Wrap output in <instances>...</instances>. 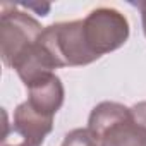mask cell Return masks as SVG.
Segmentation results:
<instances>
[{
  "mask_svg": "<svg viewBox=\"0 0 146 146\" xmlns=\"http://www.w3.org/2000/svg\"><path fill=\"white\" fill-rule=\"evenodd\" d=\"M88 129L100 146H146V131L132 110L117 102L98 103L90 113Z\"/></svg>",
  "mask_w": 146,
  "mask_h": 146,
  "instance_id": "obj_1",
  "label": "cell"
},
{
  "mask_svg": "<svg viewBox=\"0 0 146 146\" xmlns=\"http://www.w3.org/2000/svg\"><path fill=\"white\" fill-rule=\"evenodd\" d=\"M36 112L53 117L62 103H64V86L58 76L50 74L48 78L31 84L28 88V100H26Z\"/></svg>",
  "mask_w": 146,
  "mask_h": 146,
  "instance_id": "obj_6",
  "label": "cell"
},
{
  "mask_svg": "<svg viewBox=\"0 0 146 146\" xmlns=\"http://www.w3.org/2000/svg\"><path fill=\"white\" fill-rule=\"evenodd\" d=\"M45 28L31 17L28 12L19 11L16 5H2L0 16V55L7 67H14V64L31 50Z\"/></svg>",
  "mask_w": 146,
  "mask_h": 146,
  "instance_id": "obj_3",
  "label": "cell"
},
{
  "mask_svg": "<svg viewBox=\"0 0 146 146\" xmlns=\"http://www.w3.org/2000/svg\"><path fill=\"white\" fill-rule=\"evenodd\" d=\"M139 9L141 12V23H143V31H144V36H146V0H143V2H137V4H132Z\"/></svg>",
  "mask_w": 146,
  "mask_h": 146,
  "instance_id": "obj_8",
  "label": "cell"
},
{
  "mask_svg": "<svg viewBox=\"0 0 146 146\" xmlns=\"http://www.w3.org/2000/svg\"><path fill=\"white\" fill-rule=\"evenodd\" d=\"M83 31L90 50L100 58L127 41L129 23L117 9L98 7L83 19Z\"/></svg>",
  "mask_w": 146,
  "mask_h": 146,
  "instance_id": "obj_4",
  "label": "cell"
},
{
  "mask_svg": "<svg viewBox=\"0 0 146 146\" xmlns=\"http://www.w3.org/2000/svg\"><path fill=\"white\" fill-rule=\"evenodd\" d=\"M53 129V117L36 112L28 102L17 105L12 124L5 125L2 146H41Z\"/></svg>",
  "mask_w": 146,
  "mask_h": 146,
  "instance_id": "obj_5",
  "label": "cell"
},
{
  "mask_svg": "<svg viewBox=\"0 0 146 146\" xmlns=\"http://www.w3.org/2000/svg\"><path fill=\"white\" fill-rule=\"evenodd\" d=\"M131 110H132V115H134L136 122L146 131V102H139V103H136L134 107H131Z\"/></svg>",
  "mask_w": 146,
  "mask_h": 146,
  "instance_id": "obj_7",
  "label": "cell"
},
{
  "mask_svg": "<svg viewBox=\"0 0 146 146\" xmlns=\"http://www.w3.org/2000/svg\"><path fill=\"white\" fill-rule=\"evenodd\" d=\"M40 41L48 50L58 69L88 65L98 60V57L90 50L86 43L83 19L46 26L40 36Z\"/></svg>",
  "mask_w": 146,
  "mask_h": 146,
  "instance_id": "obj_2",
  "label": "cell"
}]
</instances>
